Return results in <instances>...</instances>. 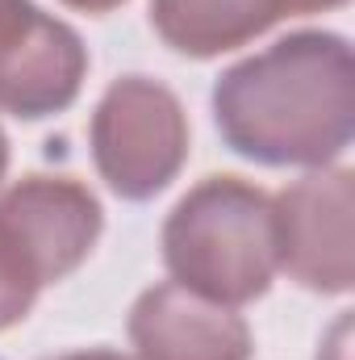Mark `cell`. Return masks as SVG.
Returning <instances> with one entry per match:
<instances>
[{"mask_svg":"<svg viewBox=\"0 0 355 360\" xmlns=\"http://www.w3.org/2000/svg\"><path fill=\"white\" fill-rule=\"evenodd\" d=\"M42 21L46 17H38V8H29L25 0H0V105L25 117H42L46 109L67 105L84 68L72 30L55 34L42 46L17 51V38H29Z\"/></svg>","mask_w":355,"mask_h":360,"instance_id":"1","label":"cell"},{"mask_svg":"<svg viewBox=\"0 0 355 360\" xmlns=\"http://www.w3.org/2000/svg\"><path fill=\"white\" fill-rule=\"evenodd\" d=\"M63 360H117V356H109V352H88V356H63Z\"/></svg>","mask_w":355,"mask_h":360,"instance_id":"2","label":"cell"}]
</instances>
